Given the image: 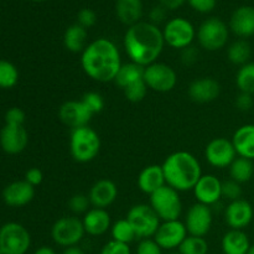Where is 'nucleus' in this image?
I'll return each instance as SVG.
<instances>
[{
	"mask_svg": "<svg viewBox=\"0 0 254 254\" xmlns=\"http://www.w3.org/2000/svg\"><path fill=\"white\" fill-rule=\"evenodd\" d=\"M62 254H86V252L78 246H72V247L64 248Z\"/></svg>",
	"mask_w": 254,
	"mask_h": 254,
	"instance_id": "nucleus-50",
	"label": "nucleus"
},
{
	"mask_svg": "<svg viewBox=\"0 0 254 254\" xmlns=\"http://www.w3.org/2000/svg\"><path fill=\"white\" fill-rule=\"evenodd\" d=\"M232 144L238 156L254 160V124H246L235 131Z\"/></svg>",
	"mask_w": 254,
	"mask_h": 254,
	"instance_id": "nucleus-25",
	"label": "nucleus"
},
{
	"mask_svg": "<svg viewBox=\"0 0 254 254\" xmlns=\"http://www.w3.org/2000/svg\"><path fill=\"white\" fill-rule=\"evenodd\" d=\"M81 101L86 104V107L91 111V113L93 116L96 113H99V112L103 111L104 108L103 97L99 93H97V92H87V93L83 94Z\"/></svg>",
	"mask_w": 254,
	"mask_h": 254,
	"instance_id": "nucleus-37",
	"label": "nucleus"
},
{
	"mask_svg": "<svg viewBox=\"0 0 254 254\" xmlns=\"http://www.w3.org/2000/svg\"><path fill=\"white\" fill-rule=\"evenodd\" d=\"M198 60V51L195 46H189L186 49L181 50V62L185 66H191Z\"/></svg>",
	"mask_w": 254,
	"mask_h": 254,
	"instance_id": "nucleus-45",
	"label": "nucleus"
},
{
	"mask_svg": "<svg viewBox=\"0 0 254 254\" xmlns=\"http://www.w3.org/2000/svg\"><path fill=\"white\" fill-rule=\"evenodd\" d=\"M99 254H131V251L129 245L112 240L103 246Z\"/></svg>",
	"mask_w": 254,
	"mask_h": 254,
	"instance_id": "nucleus-42",
	"label": "nucleus"
},
{
	"mask_svg": "<svg viewBox=\"0 0 254 254\" xmlns=\"http://www.w3.org/2000/svg\"><path fill=\"white\" fill-rule=\"evenodd\" d=\"M138 188L141 192L150 196L159 189L166 185L165 175H164L163 166L161 165H148L140 171L138 175Z\"/></svg>",
	"mask_w": 254,
	"mask_h": 254,
	"instance_id": "nucleus-23",
	"label": "nucleus"
},
{
	"mask_svg": "<svg viewBox=\"0 0 254 254\" xmlns=\"http://www.w3.org/2000/svg\"><path fill=\"white\" fill-rule=\"evenodd\" d=\"M34 254H56L54 250H52L51 247H47V246H42V247L37 248L36 251H35Z\"/></svg>",
	"mask_w": 254,
	"mask_h": 254,
	"instance_id": "nucleus-51",
	"label": "nucleus"
},
{
	"mask_svg": "<svg viewBox=\"0 0 254 254\" xmlns=\"http://www.w3.org/2000/svg\"><path fill=\"white\" fill-rule=\"evenodd\" d=\"M32 1H44V0H32Z\"/></svg>",
	"mask_w": 254,
	"mask_h": 254,
	"instance_id": "nucleus-53",
	"label": "nucleus"
},
{
	"mask_svg": "<svg viewBox=\"0 0 254 254\" xmlns=\"http://www.w3.org/2000/svg\"><path fill=\"white\" fill-rule=\"evenodd\" d=\"M25 112L21 108L12 107L5 114V123L9 126H24L25 123Z\"/></svg>",
	"mask_w": 254,
	"mask_h": 254,
	"instance_id": "nucleus-43",
	"label": "nucleus"
},
{
	"mask_svg": "<svg viewBox=\"0 0 254 254\" xmlns=\"http://www.w3.org/2000/svg\"><path fill=\"white\" fill-rule=\"evenodd\" d=\"M230 29L241 39H247L254 35V7L240 6L233 11L230 19Z\"/></svg>",
	"mask_w": 254,
	"mask_h": 254,
	"instance_id": "nucleus-22",
	"label": "nucleus"
},
{
	"mask_svg": "<svg viewBox=\"0 0 254 254\" xmlns=\"http://www.w3.org/2000/svg\"><path fill=\"white\" fill-rule=\"evenodd\" d=\"M123 44L130 62L146 67L159 59L165 46V40L163 31L156 25L140 21L128 27Z\"/></svg>",
	"mask_w": 254,
	"mask_h": 254,
	"instance_id": "nucleus-1",
	"label": "nucleus"
},
{
	"mask_svg": "<svg viewBox=\"0 0 254 254\" xmlns=\"http://www.w3.org/2000/svg\"><path fill=\"white\" fill-rule=\"evenodd\" d=\"M111 233L112 240L117 241V242L126 243V245H129V243H131L138 238L133 226L130 225V222L127 218L114 222V225L111 227Z\"/></svg>",
	"mask_w": 254,
	"mask_h": 254,
	"instance_id": "nucleus-33",
	"label": "nucleus"
},
{
	"mask_svg": "<svg viewBox=\"0 0 254 254\" xmlns=\"http://www.w3.org/2000/svg\"><path fill=\"white\" fill-rule=\"evenodd\" d=\"M235 104L236 107H237L238 111H242V112L250 111L254 104L253 96L252 94L242 93V92H240V94H238L237 98H236Z\"/></svg>",
	"mask_w": 254,
	"mask_h": 254,
	"instance_id": "nucleus-46",
	"label": "nucleus"
},
{
	"mask_svg": "<svg viewBox=\"0 0 254 254\" xmlns=\"http://www.w3.org/2000/svg\"><path fill=\"white\" fill-rule=\"evenodd\" d=\"M230 30L225 21L218 17H210L197 30L198 44L207 51H218L227 45Z\"/></svg>",
	"mask_w": 254,
	"mask_h": 254,
	"instance_id": "nucleus-8",
	"label": "nucleus"
},
{
	"mask_svg": "<svg viewBox=\"0 0 254 254\" xmlns=\"http://www.w3.org/2000/svg\"><path fill=\"white\" fill-rule=\"evenodd\" d=\"M89 206H91V201L88 196L84 193H76L68 200V208L76 215L86 213L87 211H89Z\"/></svg>",
	"mask_w": 254,
	"mask_h": 254,
	"instance_id": "nucleus-38",
	"label": "nucleus"
},
{
	"mask_svg": "<svg viewBox=\"0 0 254 254\" xmlns=\"http://www.w3.org/2000/svg\"><path fill=\"white\" fill-rule=\"evenodd\" d=\"M188 236L189 233L185 223L181 222L180 220L164 221L159 226L158 231L154 236V240L160 246L161 250L171 251L180 247V245Z\"/></svg>",
	"mask_w": 254,
	"mask_h": 254,
	"instance_id": "nucleus-14",
	"label": "nucleus"
},
{
	"mask_svg": "<svg viewBox=\"0 0 254 254\" xmlns=\"http://www.w3.org/2000/svg\"><path fill=\"white\" fill-rule=\"evenodd\" d=\"M178 250L180 254H207L208 243L205 237L189 235Z\"/></svg>",
	"mask_w": 254,
	"mask_h": 254,
	"instance_id": "nucleus-35",
	"label": "nucleus"
},
{
	"mask_svg": "<svg viewBox=\"0 0 254 254\" xmlns=\"http://www.w3.org/2000/svg\"><path fill=\"white\" fill-rule=\"evenodd\" d=\"M146 92H148V86L144 79H140L123 89L126 98L131 103H138V102L143 101L146 96Z\"/></svg>",
	"mask_w": 254,
	"mask_h": 254,
	"instance_id": "nucleus-36",
	"label": "nucleus"
},
{
	"mask_svg": "<svg viewBox=\"0 0 254 254\" xmlns=\"http://www.w3.org/2000/svg\"><path fill=\"white\" fill-rule=\"evenodd\" d=\"M136 254H163V250L160 246L155 242V240L145 238L140 240L138 247H136Z\"/></svg>",
	"mask_w": 254,
	"mask_h": 254,
	"instance_id": "nucleus-41",
	"label": "nucleus"
},
{
	"mask_svg": "<svg viewBox=\"0 0 254 254\" xmlns=\"http://www.w3.org/2000/svg\"><path fill=\"white\" fill-rule=\"evenodd\" d=\"M88 197L93 207L106 210L118 197V188L112 180L101 179L92 185Z\"/></svg>",
	"mask_w": 254,
	"mask_h": 254,
	"instance_id": "nucleus-21",
	"label": "nucleus"
},
{
	"mask_svg": "<svg viewBox=\"0 0 254 254\" xmlns=\"http://www.w3.org/2000/svg\"><path fill=\"white\" fill-rule=\"evenodd\" d=\"M237 156L232 140L226 138H215L206 145L205 158L213 168H230Z\"/></svg>",
	"mask_w": 254,
	"mask_h": 254,
	"instance_id": "nucleus-13",
	"label": "nucleus"
},
{
	"mask_svg": "<svg viewBox=\"0 0 254 254\" xmlns=\"http://www.w3.org/2000/svg\"><path fill=\"white\" fill-rule=\"evenodd\" d=\"M144 68L145 67L134 64V62L123 64L121 69H119L118 74L116 76L114 82L123 91L124 88H127L130 84L135 83V82L140 81V79H144Z\"/></svg>",
	"mask_w": 254,
	"mask_h": 254,
	"instance_id": "nucleus-29",
	"label": "nucleus"
},
{
	"mask_svg": "<svg viewBox=\"0 0 254 254\" xmlns=\"http://www.w3.org/2000/svg\"><path fill=\"white\" fill-rule=\"evenodd\" d=\"M166 185L178 192L193 190L202 176L200 161L188 151H175L170 154L163 163Z\"/></svg>",
	"mask_w": 254,
	"mask_h": 254,
	"instance_id": "nucleus-3",
	"label": "nucleus"
},
{
	"mask_svg": "<svg viewBox=\"0 0 254 254\" xmlns=\"http://www.w3.org/2000/svg\"><path fill=\"white\" fill-rule=\"evenodd\" d=\"M97 22V14L94 10L89 9V7H84V9L79 10L77 14V24L81 25L84 29H89V27L94 26Z\"/></svg>",
	"mask_w": 254,
	"mask_h": 254,
	"instance_id": "nucleus-40",
	"label": "nucleus"
},
{
	"mask_svg": "<svg viewBox=\"0 0 254 254\" xmlns=\"http://www.w3.org/2000/svg\"><path fill=\"white\" fill-rule=\"evenodd\" d=\"M251 56H252V47L246 40H237L228 46L227 57L231 64L243 66L250 62Z\"/></svg>",
	"mask_w": 254,
	"mask_h": 254,
	"instance_id": "nucleus-31",
	"label": "nucleus"
},
{
	"mask_svg": "<svg viewBox=\"0 0 254 254\" xmlns=\"http://www.w3.org/2000/svg\"><path fill=\"white\" fill-rule=\"evenodd\" d=\"M213 215L210 206L196 202L189 208L185 216V226L188 233L196 237H205L212 227Z\"/></svg>",
	"mask_w": 254,
	"mask_h": 254,
	"instance_id": "nucleus-12",
	"label": "nucleus"
},
{
	"mask_svg": "<svg viewBox=\"0 0 254 254\" xmlns=\"http://www.w3.org/2000/svg\"><path fill=\"white\" fill-rule=\"evenodd\" d=\"M19 81L16 66L6 60H0V88H12Z\"/></svg>",
	"mask_w": 254,
	"mask_h": 254,
	"instance_id": "nucleus-34",
	"label": "nucleus"
},
{
	"mask_svg": "<svg viewBox=\"0 0 254 254\" xmlns=\"http://www.w3.org/2000/svg\"><path fill=\"white\" fill-rule=\"evenodd\" d=\"M144 81L148 88L160 93H166L175 88L178 83V74L171 66L156 61L144 68Z\"/></svg>",
	"mask_w": 254,
	"mask_h": 254,
	"instance_id": "nucleus-10",
	"label": "nucleus"
},
{
	"mask_svg": "<svg viewBox=\"0 0 254 254\" xmlns=\"http://www.w3.org/2000/svg\"><path fill=\"white\" fill-rule=\"evenodd\" d=\"M190 6L198 12H210L215 9L217 0H188Z\"/></svg>",
	"mask_w": 254,
	"mask_h": 254,
	"instance_id": "nucleus-44",
	"label": "nucleus"
},
{
	"mask_svg": "<svg viewBox=\"0 0 254 254\" xmlns=\"http://www.w3.org/2000/svg\"><path fill=\"white\" fill-rule=\"evenodd\" d=\"M251 246L248 236L241 230L228 231L221 241V248L225 254H247Z\"/></svg>",
	"mask_w": 254,
	"mask_h": 254,
	"instance_id": "nucleus-27",
	"label": "nucleus"
},
{
	"mask_svg": "<svg viewBox=\"0 0 254 254\" xmlns=\"http://www.w3.org/2000/svg\"><path fill=\"white\" fill-rule=\"evenodd\" d=\"M192 191L198 203L213 206L222 198V181L211 174L202 175Z\"/></svg>",
	"mask_w": 254,
	"mask_h": 254,
	"instance_id": "nucleus-16",
	"label": "nucleus"
},
{
	"mask_svg": "<svg viewBox=\"0 0 254 254\" xmlns=\"http://www.w3.org/2000/svg\"><path fill=\"white\" fill-rule=\"evenodd\" d=\"M247 254H254V245L251 246L250 251H248V253H247Z\"/></svg>",
	"mask_w": 254,
	"mask_h": 254,
	"instance_id": "nucleus-52",
	"label": "nucleus"
},
{
	"mask_svg": "<svg viewBox=\"0 0 254 254\" xmlns=\"http://www.w3.org/2000/svg\"><path fill=\"white\" fill-rule=\"evenodd\" d=\"M35 197V188L27 181L20 180L9 184L2 191V200L10 207H22Z\"/></svg>",
	"mask_w": 254,
	"mask_h": 254,
	"instance_id": "nucleus-19",
	"label": "nucleus"
},
{
	"mask_svg": "<svg viewBox=\"0 0 254 254\" xmlns=\"http://www.w3.org/2000/svg\"><path fill=\"white\" fill-rule=\"evenodd\" d=\"M116 14L119 21L127 26L138 24L143 16L141 0H117Z\"/></svg>",
	"mask_w": 254,
	"mask_h": 254,
	"instance_id": "nucleus-26",
	"label": "nucleus"
},
{
	"mask_svg": "<svg viewBox=\"0 0 254 254\" xmlns=\"http://www.w3.org/2000/svg\"><path fill=\"white\" fill-rule=\"evenodd\" d=\"M31 246L29 231L17 222H7L0 227V251L2 254H26Z\"/></svg>",
	"mask_w": 254,
	"mask_h": 254,
	"instance_id": "nucleus-6",
	"label": "nucleus"
},
{
	"mask_svg": "<svg viewBox=\"0 0 254 254\" xmlns=\"http://www.w3.org/2000/svg\"><path fill=\"white\" fill-rule=\"evenodd\" d=\"M165 17H166V9L161 6V5H159V6H154L153 9L150 10V12H149V19H150V21L149 22L156 25V26H158L159 24H161V22L165 20Z\"/></svg>",
	"mask_w": 254,
	"mask_h": 254,
	"instance_id": "nucleus-48",
	"label": "nucleus"
},
{
	"mask_svg": "<svg viewBox=\"0 0 254 254\" xmlns=\"http://www.w3.org/2000/svg\"><path fill=\"white\" fill-rule=\"evenodd\" d=\"M160 5L166 10H176L185 4L186 0H159Z\"/></svg>",
	"mask_w": 254,
	"mask_h": 254,
	"instance_id": "nucleus-49",
	"label": "nucleus"
},
{
	"mask_svg": "<svg viewBox=\"0 0 254 254\" xmlns=\"http://www.w3.org/2000/svg\"><path fill=\"white\" fill-rule=\"evenodd\" d=\"M254 211L252 205L247 200H236L230 202L226 207L225 220L226 223L231 227V230H241L247 227L253 220Z\"/></svg>",
	"mask_w": 254,
	"mask_h": 254,
	"instance_id": "nucleus-18",
	"label": "nucleus"
},
{
	"mask_svg": "<svg viewBox=\"0 0 254 254\" xmlns=\"http://www.w3.org/2000/svg\"><path fill=\"white\" fill-rule=\"evenodd\" d=\"M87 29L82 27L81 25L73 24L66 29L64 34V45L69 52L79 54L83 52L87 47Z\"/></svg>",
	"mask_w": 254,
	"mask_h": 254,
	"instance_id": "nucleus-28",
	"label": "nucleus"
},
{
	"mask_svg": "<svg viewBox=\"0 0 254 254\" xmlns=\"http://www.w3.org/2000/svg\"><path fill=\"white\" fill-rule=\"evenodd\" d=\"M161 221L179 220L183 212L180 195L170 186L165 185L150 195V203Z\"/></svg>",
	"mask_w": 254,
	"mask_h": 254,
	"instance_id": "nucleus-5",
	"label": "nucleus"
},
{
	"mask_svg": "<svg viewBox=\"0 0 254 254\" xmlns=\"http://www.w3.org/2000/svg\"><path fill=\"white\" fill-rule=\"evenodd\" d=\"M84 233L86 231L82 220L73 216H64L59 218L51 228V237L54 242L64 248L78 246Z\"/></svg>",
	"mask_w": 254,
	"mask_h": 254,
	"instance_id": "nucleus-9",
	"label": "nucleus"
},
{
	"mask_svg": "<svg viewBox=\"0 0 254 254\" xmlns=\"http://www.w3.org/2000/svg\"><path fill=\"white\" fill-rule=\"evenodd\" d=\"M122 64L118 47L106 37L89 42L81 54L82 69L89 78L97 82L114 81Z\"/></svg>",
	"mask_w": 254,
	"mask_h": 254,
	"instance_id": "nucleus-2",
	"label": "nucleus"
},
{
	"mask_svg": "<svg viewBox=\"0 0 254 254\" xmlns=\"http://www.w3.org/2000/svg\"><path fill=\"white\" fill-rule=\"evenodd\" d=\"M242 196V188L241 184H238L235 180H227L222 183V198H226L228 201H236L240 200Z\"/></svg>",
	"mask_w": 254,
	"mask_h": 254,
	"instance_id": "nucleus-39",
	"label": "nucleus"
},
{
	"mask_svg": "<svg viewBox=\"0 0 254 254\" xmlns=\"http://www.w3.org/2000/svg\"><path fill=\"white\" fill-rule=\"evenodd\" d=\"M236 84L242 93L254 94V62L241 66L236 74Z\"/></svg>",
	"mask_w": 254,
	"mask_h": 254,
	"instance_id": "nucleus-32",
	"label": "nucleus"
},
{
	"mask_svg": "<svg viewBox=\"0 0 254 254\" xmlns=\"http://www.w3.org/2000/svg\"><path fill=\"white\" fill-rule=\"evenodd\" d=\"M170 254H180L179 252H176V253H170Z\"/></svg>",
	"mask_w": 254,
	"mask_h": 254,
	"instance_id": "nucleus-54",
	"label": "nucleus"
},
{
	"mask_svg": "<svg viewBox=\"0 0 254 254\" xmlns=\"http://www.w3.org/2000/svg\"><path fill=\"white\" fill-rule=\"evenodd\" d=\"M127 220L133 226L139 240L154 237L161 221L153 207L146 203H138L130 207Z\"/></svg>",
	"mask_w": 254,
	"mask_h": 254,
	"instance_id": "nucleus-7",
	"label": "nucleus"
},
{
	"mask_svg": "<svg viewBox=\"0 0 254 254\" xmlns=\"http://www.w3.org/2000/svg\"><path fill=\"white\" fill-rule=\"evenodd\" d=\"M188 92L196 103H210L220 96L221 86L212 77H202L191 82Z\"/></svg>",
	"mask_w": 254,
	"mask_h": 254,
	"instance_id": "nucleus-20",
	"label": "nucleus"
},
{
	"mask_svg": "<svg viewBox=\"0 0 254 254\" xmlns=\"http://www.w3.org/2000/svg\"><path fill=\"white\" fill-rule=\"evenodd\" d=\"M42 180H44V174H42V171L37 168L29 169V170L26 171V174H25V181H27V183H29L30 185L34 186V188L35 186H39L40 184L42 183Z\"/></svg>",
	"mask_w": 254,
	"mask_h": 254,
	"instance_id": "nucleus-47",
	"label": "nucleus"
},
{
	"mask_svg": "<svg viewBox=\"0 0 254 254\" xmlns=\"http://www.w3.org/2000/svg\"><path fill=\"white\" fill-rule=\"evenodd\" d=\"M231 179L237 181L238 184L248 183L254 175V164L253 160L237 156L230 165Z\"/></svg>",
	"mask_w": 254,
	"mask_h": 254,
	"instance_id": "nucleus-30",
	"label": "nucleus"
},
{
	"mask_svg": "<svg viewBox=\"0 0 254 254\" xmlns=\"http://www.w3.org/2000/svg\"><path fill=\"white\" fill-rule=\"evenodd\" d=\"M101 150V138L89 126L72 129L69 135V153L77 163L94 160Z\"/></svg>",
	"mask_w": 254,
	"mask_h": 254,
	"instance_id": "nucleus-4",
	"label": "nucleus"
},
{
	"mask_svg": "<svg viewBox=\"0 0 254 254\" xmlns=\"http://www.w3.org/2000/svg\"><path fill=\"white\" fill-rule=\"evenodd\" d=\"M0 254H2V253H1V251H0Z\"/></svg>",
	"mask_w": 254,
	"mask_h": 254,
	"instance_id": "nucleus-55",
	"label": "nucleus"
},
{
	"mask_svg": "<svg viewBox=\"0 0 254 254\" xmlns=\"http://www.w3.org/2000/svg\"><path fill=\"white\" fill-rule=\"evenodd\" d=\"M29 143V134L24 126H9L5 124L0 130V146L10 155H16L26 149Z\"/></svg>",
	"mask_w": 254,
	"mask_h": 254,
	"instance_id": "nucleus-17",
	"label": "nucleus"
},
{
	"mask_svg": "<svg viewBox=\"0 0 254 254\" xmlns=\"http://www.w3.org/2000/svg\"><path fill=\"white\" fill-rule=\"evenodd\" d=\"M83 227L89 236H102L111 228V216L104 208H89L83 216Z\"/></svg>",
	"mask_w": 254,
	"mask_h": 254,
	"instance_id": "nucleus-24",
	"label": "nucleus"
},
{
	"mask_svg": "<svg viewBox=\"0 0 254 254\" xmlns=\"http://www.w3.org/2000/svg\"><path fill=\"white\" fill-rule=\"evenodd\" d=\"M93 114L82 101H67L60 107L59 118L71 129L88 126Z\"/></svg>",
	"mask_w": 254,
	"mask_h": 254,
	"instance_id": "nucleus-15",
	"label": "nucleus"
},
{
	"mask_svg": "<svg viewBox=\"0 0 254 254\" xmlns=\"http://www.w3.org/2000/svg\"><path fill=\"white\" fill-rule=\"evenodd\" d=\"M163 35L168 46L176 50H184L192 45L196 31L189 20L184 17H175L166 22Z\"/></svg>",
	"mask_w": 254,
	"mask_h": 254,
	"instance_id": "nucleus-11",
	"label": "nucleus"
}]
</instances>
